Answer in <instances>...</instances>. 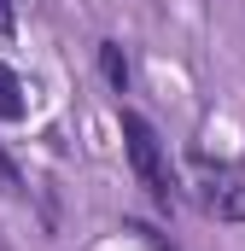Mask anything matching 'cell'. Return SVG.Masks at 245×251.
<instances>
[{
  "instance_id": "6da1fadb",
  "label": "cell",
  "mask_w": 245,
  "mask_h": 251,
  "mask_svg": "<svg viewBox=\"0 0 245 251\" xmlns=\"http://www.w3.org/2000/svg\"><path fill=\"white\" fill-rule=\"evenodd\" d=\"M122 146H128V164L140 176V187L152 193L158 210H175V170H170V152L158 140V128L146 123L140 111H122Z\"/></svg>"
},
{
  "instance_id": "7a4b0ae2",
  "label": "cell",
  "mask_w": 245,
  "mask_h": 251,
  "mask_svg": "<svg viewBox=\"0 0 245 251\" xmlns=\"http://www.w3.org/2000/svg\"><path fill=\"white\" fill-rule=\"evenodd\" d=\"M193 187H198V204L216 216V222H245V170L240 164H210L198 158L193 164Z\"/></svg>"
},
{
  "instance_id": "5b68a950",
  "label": "cell",
  "mask_w": 245,
  "mask_h": 251,
  "mask_svg": "<svg viewBox=\"0 0 245 251\" xmlns=\"http://www.w3.org/2000/svg\"><path fill=\"white\" fill-rule=\"evenodd\" d=\"M18 29V12H12V0H0V35H12Z\"/></svg>"
},
{
  "instance_id": "277c9868",
  "label": "cell",
  "mask_w": 245,
  "mask_h": 251,
  "mask_svg": "<svg viewBox=\"0 0 245 251\" xmlns=\"http://www.w3.org/2000/svg\"><path fill=\"white\" fill-rule=\"evenodd\" d=\"M99 70H105V82L128 94V53H122V41H99Z\"/></svg>"
},
{
  "instance_id": "3957f363",
  "label": "cell",
  "mask_w": 245,
  "mask_h": 251,
  "mask_svg": "<svg viewBox=\"0 0 245 251\" xmlns=\"http://www.w3.org/2000/svg\"><path fill=\"white\" fill-rule=\"evenodd\" d=\"M29 117V88L12 64H0V123H24Z\"/></svg>"
},
{
  "instance_id": "8992f818",
  "label": "cell",
  "mask_w": 245,
  "mask_h": 251,
  "mask_svg": "<svg viewBox=\"0 0 245 251\" xmlns=\"http://www.w3.org/2000/svg\"><path fill=\"white\" fill-rule=\"evenodd\" d=\"M0 181H6V187H24V181H18V170H12V158H6V152H0Z\"/></svg>"
}]
</instances>
